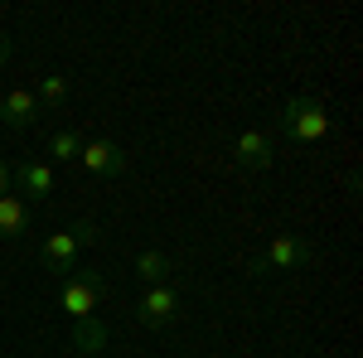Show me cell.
I'll use <instances>...</instances> for the list:
<instances>
[{
	"instance_id": "10",
	"label": "cell",
	"mask_w": 363,
	"mask_h": 358,
	"mask_svg": "<svg viewBox=\"0 0 363 358\" xmlns=\"http://www.w3.org/2000/svg\"><path fill=\"white\" fill-rule=\"evenodd\" d=\"M25 233H29V203L20 194H5V198H0V242L25 237Z\"/></svg>"
},
{
	"instance_id": "4",
	"label": "cell",
	"mask_w": 363,
	"mask_h": 358,
	"mask_svg": "<svg viewBox=\"0 0 363 358\" xmlns=\"http://www.w3.org/2000/svg\"><path fill=\"white\" fill-rule=\"evenodd\" d=\"M102 296H107V281H102V276H73V281H63L58 305H63V315L78 325V320H92V310H97Z\"/></svg>"
},
{
	"instance_id": "12",
	"label": "cell",
	"mask_w": 363,
	"mask_h": 358,
	"mask_svg": "<svg viewBox=\"0 0 363 358\" xmlns=\"http://www.w3.org/2000/svg\"><path fill=\"white\" fill-rule=\"evenodd\" d=\"M169 272H179V267H174V262H169L165 252H155V247H145L136 257V276L140 281H145V286H165V276Z\"/></svg>"
},
{
	"instance_id": "11",
	"label": "cell",
	"mask_w": 363,
	"mask_h": 358,
	"mask_svg": "<svg viewBox=\"0 0 363 358\" xmlns=\"http://www.w3.org/2000/svg\"><path fill=\"white\" fill-rule=\"evenodd\" d=\"M73 349L83 358H97L107 349V325H102L97 315H92V320H78V325H73Z\"/></svg>"
},
{
	"instance_id": "9",
	"label": "cell",
	"mask_w": 363,
	"mask_h": 358,
	"mask_svg": "<svg viewBox=\"0 0 363 358\" xmlns=\"http://www.w3.org/2000/svg\"><path fill=\"white\" fill-rule=\"evenodd\" d=\"M15 184H20V194H25V203H39V198H49V194H54V165L29 160V165L15 169Z\"/></svg>"
},
{
	"instance_id": "14",
	"label": "cell",
	"mask_w": 363,
	"mask_h": 358,
	"mask_svg": "<svg viewBox=\"0 0 363 358\" xmlns=\"http://www.w3.org/2000/svg\"><path fill=\"white\" fill-rule=\"evenodd\" d=\"M34 97H39V107H58V102L68 97V78H63V73L39 78V92H34Z\"/></svg>"
},
{
	"instance_id": "3",
	"label": "cell",
	"mask_w": 363,
	"mask_h": 358,
	"mask_svg": "<svg viewBox=\"0 0 363 358\" xmlns=\"http://www.w3.org/2000/svg\"><path fill=\"white\" fill-rule=\"evenodd\" d=\"M102 233H97V223L92 218H83V223H73V228H63V233H54L49 242H44V252H39V262L49 267V272H73V262H78V252L83 247H92Z\"/></svg>"
},
{
	"instance_id": "16",
	"label": "cell",
	"mask_w": 363,
	"mask_h": 358,
	"mask_svg": "<svg viewBox=\"0 0 363 358\" xmlns=\"http://www.w3.org/2000/svg\"><path fill=\"white\" fill-rule=\"evenodd\" d=\"M5 63H10V39L0 34V68H5Z\"/></svg>"
},
{
	"instance_id": "1",
	"label": "cell",
	"mask_w": 363,
	"mask_h": 358,
	"mask_svg": "<svg viewBox=\"0 0 363 358\" xmlns=\"http://www.w3.org/2000/svg\"><path fill=\"white\" fill-rule=\"evenodd\" d=\"M330 111H325V102L320 97H291L286 107H281L277 116V131L286 140H296V145H315V140L330 136Z\"/></svg>"
},
{
	"instance_id": "13",
	"label": "cell",
	"mask_w": 363,
	"mask_h": 358,
	"mask_svg": "<svg viewBox=\"0 0 363 358\" xmlns=\"http://www.w3.org/2000/svg\"><path fill=\"white\" fill-rule=\"evenodd\" d=\"M78 150H83V136L68 131V126L49 136V155H54V160H78Z\"/></svg>"
},
{
	"instance_id": "7",
	"label": "cell",
	"mask_w": 363,
	"mask_h": 358,
	"mask_svg": "<svg viewBox=\"0 0 363 358\" xmlns=\"http://www.w3.org/2000/svg\"><path fill=\"white\" fill-rule=\"evenodd\" d=\"M272 136L267 131H242L233 140V165L238 169H272Z\"/></svg>"
},
{
	"instance_id": "6",
	"label": "cell",
	"mask_w": 363,
	"mask_h": 358,
	"mask_svg": "<svg viewBox=\"0 0 363 358\" xmlns=\"http://www.w3.org/2000/svg\"><path fill=\"white\" fill-rule=\"evenodd\" d=\"M39 116H44V107H39V97L25 92V87H15V92L0 97V121H5L10 131H29Z\"/></svg>"
},
{
	"instance_id": "8",
	"label": "cell",
	"mask_w": 363,
	"mask_h": 358,
	"mask_svg": "<svg viewBox=\"0 0 363 358\" xmlns=\"http://www.w3.org/2000/svg\"><path fill=\"white\" fill-rule=\"evenodd\" d=\"M78 160H83L92 174H121L126 169V150L121 145H112V140H83V150H78Z\"/></svg>"
},
{
	"instance_id": "2",
	"label": "cell",
	"mask_w": 363,
	"mask_h": 358,
	"mask_svg": "<svg viewBox=\"0 0 363 358\" xmlns=\"http://www.w3.org/2000/svg\"><path fill=\"white\" fill-rule=\"evenodd\" d=\"M315 262V247H310L306 237H296V233H277L262 257H252L247 262V276H272V272H296V267H310Z\"/></svg>"
},
{
	"instance_id": "5",
	"label": "cell",
	"mask_w": 363,
	"mask_h": 358,
	"mask_svg": "<svg viewBox=\"0 0 363 358\" xmlns=\"http://www.w3.org/2000/svg\"><path fill=\"white\" fill-rule=\"evenodd\" d=\"M179 315V286H150L145 296H140V310H136V320L145 325V330H160V325H169Z\"/></svg>"
},
{
	"instance_id": "15",
	"label": "cell",
	"mask_w": 363,
	"mask_h": 358,
	"mask_svg": "<svg viewBox=\"0 0 363 358\" xmlns=\"http://www.w3.org/2000/svg\"><path fill=\"white\" fill-rule=\"evenodd\" d=\"M10 184H15V169H10V165H5V160H0V198L10 194Z\"/></svg>"
}]
</instances>
